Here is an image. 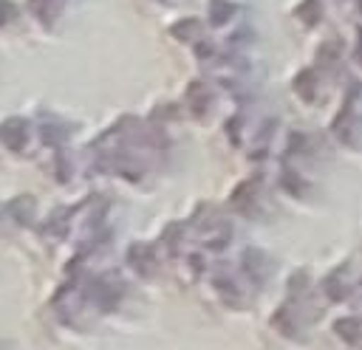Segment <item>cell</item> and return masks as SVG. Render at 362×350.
<instances>
[{
  "label": "cell",
  "instance_id": "obj_1",
  "mask_svg": "<svg viewBox=\"0 0 362 350\" xmlns=\"http://www.w3.org/2000/svg\"><path fill=\"white\" fill-rule=\"evenodd\" d=\"M25 138H28V124L23 121V119H6L3 124H0V141L8 147V150H20L23 144H25Z\"/></svg>",
  "mask_w": 362,
  "mask_h": 350
},
{
  "label": "cell",
  "instance_id": "obj_2",
  "mask_svg": "<svg viewBox=\"0 0 362 350\" xmlns=\"http://www.w3.org/2000/svg\"><path fill=\"white\" fill-rule=\"evenodd\" d=\"M6 212L17 220V223H23V226H28V223H34V212H37V200L31 198V195H20V198H14L8 206H6Z\"/></svg>",
  "mask_w": 362,
  "mask_h": 350
},
{
  "label": "cell",
  "instance_id": "obj_3",
  "mask_svg": "<svg viewBox=\"0 0 362 350\" xmlns=\"http://www.w3.org/2000/svg\"><path fill=\"white\" fill-rule=\"evenodd\" d=\"M187 96H189V107H192V113L201 116V113L206 110V104H209V93L204 90V85H198V82L189 85V93H187Z\"/></svg>",
  "mask_w": 362,
  "mask_h": 350
},
{
  "label": "cell",
  "instance_id": "obj_4",
  "mask_svg": "<svg viewBox=\"0 0 362 350\" xmlns=\"http://www.w3.org/2000/svg\"><path fill=\"white\" fill-rule=\"evenodd\" d=\"M320 14H322L320 0H305L303 6H297V17H300L303 23H308V25H314V23L320 20Z\"/></svg>",
  "mask_w": 362,
  "mask_h": 350
},
{
  "label": "cell",
  "instance_id": "obj_5",
  "mask_svg": "<svg viewBox=\"0 0 362 350\" xmlns=\"http://www.w3.org/2000/svg\"><path fill=\"white\" fill-rule=\"evenodd\" d=\"M229 14H232V6L229 3H223V0H212L209 3V23L212 25H223L229 20Z\"/></svg>",
  "mask_w": 362,
  "mask_h": 350
},
{
  "label": "cell",
  "instance_id": "obj_6",
  "mask_svg": "<svg viewBox=\"0 0 362 350\" xmlns=\"http://www.w3.org/2000/svg\"><path fill=\"white\" fill-rule=\"evenodd\" d=\"M198 31H201V23L198 20H184V25H175L173 28V34L181 37V40H192Z\"/></svg>",
  "mask_w": 362,
  "mask_h": 350
},
{
  "label": "cell",
  "instance_id": "obj_7",
  "mask_svg": "<svg viewBox=\"0 0 362 350\" xmlns=\"http://www.w3.org/2000/svg\"><path fill=\"white\" fill-rule=\"evenodd\" d=\"M311 85H314V73H311V71H303V73L297 76V82H294V88H297L305 99H311Z\"/></svg>",
  "mask_w": 362,
  "mask_h": 350
},
{
  "label": "cell",
  "instance_id": "obj_8",
  "mask_svg": "<svg viewBox=\"0 0 362 350\" xmlns=\"http://www.w3.org/2000/svg\"><path fill=\"white\" fill-rule=\"evenodd\" d=\"M14 17H17V6L11 0H0V25L11 23Z\"/></svg>",
  "mask_w": 362,
  "mask_h": 350
},
{
  "label": "cell",
  "instance_id": "obj_9",
  "mask_svg": "<svg viewBox=\"0 0 362 350\" xmlns=\"http://www.w3.org/2000/svg\"><path fill=\"white\" fill-rule=\"evenodd\" d=\"M42 138H45L48 144H59V141H62V127L45 124V127H42Z\"/></svg>",
  "mask_w": 362,
  "mask_h": 350
}]
</instances>
